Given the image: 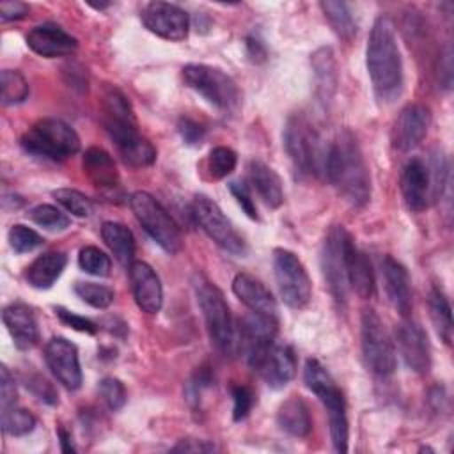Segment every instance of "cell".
I'll list each match as a JSON object with an SVG mask.
<instances>
[{
  "mask_svg": "<svg viewBox=\"0 0 454 454\" xmlns=\"http://www.w3.org/2000/svg\"><path fill=\"white\" fill-rule=\"evenodd\" d=\"M30 7L25 2H18V0H11V2H2L0 4V20L2 21H14V20H21L28 14Z\"/></svg>",
  "mask_w": 454,
  "mask_h": 454,
  "instance_id": "cell-51",
  "label": "cell"
},
{
  "mask_svg": "<svg viewBox=\"0 0 454 454\" xmlns=\"http://www.w3.org/2000/svg\"><path fill=\"white\" fill-rule=\"evenodd\" d=\"M133 298L145 314L160 312L163 305V287L156 271L144 261H133L128 266Z\"/></svg>",
  "mask_w": 454,
  "mask_h": 454,
  "instance_id": "cell-19",
  "label": "cell"
},
{
  "mask_svg": "<svg viewBox=\"0 0 454 454\" xmlns=\"http://www.w3.org/2000/svg\"><path fill=\"white\" fill-rule=\"evenodd\" d=\"M35 417L23 408L2 410V429L9 436H25L35 429Z\"/></svg>",
  "mask_w": 454,
  "mask_h": 454,
  "instance_id": "cell-36",
  "label": "cell"
},
{
  "mask_svg": "<svg viewBox=\"0 0 454 454\" xmlns=\"http://www.w3.org/2000/svg\"><path fill=\"white\" fill-rule=\"evenodd\" d=\"M238 154L225 145H218L211 149L207 156V170L213 179H223L236 168Z\"/></svg>",
  "mask_w": 454,
  "mask_h": 454,
  "instance_id": "cell-39",
  "label": "cell"
},
{
  "mask_svg": "<svg viewBox=\"0 0 454 454\" xmlns=\"http://www.w3.org/2000/svg\"><path fill=\"white\" fill-rule=\"evenodd\" d=\"M16 397H18V392H16L14 378L9 372V369L2 364V367H0V406H2V410L14 406Z\"/></svg>",
  "mask_w": 454,
  "mask_h": 454,
  "instance_id": "cell-49",
  "label": "cell"
},
{
  "mask_svg": "<svg viewBox=\"0 0 454 454\" xmlns=\"http://www.w3.org/2000/svg\"><path fill=\"white\" fill-rule=\"evenodd\" d=\"M89 5H90V7H94V9H99V11H101V9H105V7H108V5H110V4H89Z\"/></svg>",
  "mask_w": 454,
  "mask_h": 454,
  "instance_id": "cell-56",
  "label": "cell"
},
{
  "mask_svg": "<svg viewBox=\"0 0 454 454\" xmlns=\"http://www.w3.org/2000/svg\"><path fill=\"white\" fill-rule=\"evenodd\" d=\"M51 195L67 213H71L78 218H85L92 213L90 199L74 188H57Z\"/></svg>",
  "mask_w": 454,
  "mask_h": 454,
  "instance_id": "cell-37",
  "label": "cell"
},
{
  "mask_svg": "<svg viewBox=\"0 0 454 454\" xmlns=\"http://www.w3.org/2000/svg\"><path fill=\"white\" fill-rule=\"evenodd\" d=\"M381 275L390 303L403 317H408L413 309V294L408 270L392 255H385L381 259Z\"/></svg>",
  "mask_w": 454,
  "mask_h": 454,
  "instance_id": "cell-22",
  "label": "cell"
},
{
  "mask_svg": "<svg viewBox=\"0 0 454 454\" xmlns=\"http://www.w3.org/2000/svg\"><path fill=\"white\" fill-rule=\"evenodd\" d=\"M193 289L211 342L220 353L232 355L236 349V333L223 293L202 275H197Z\"/></svg>",
  "mask_w": 454,
  "mask_h": 454,
  "instance_id": "cell-4",
  "label": "cell"
},
{
  "mask_svg": "<svg viewBox=\"0 0 454 454\" xmlns=\"http://www.w3.org/2000/svg\"><path fill=\"white\" fill-rule=\"evenodd\" d=\"M83 174L99 190H114L119 184V174L114 158L101 147H89L82 160Z\"/></svg>",
  "mask_w": 454,
  "mask_h": 454,
  "instance_id": "cell-28",
  "label": "cell"
},
{
  "mask_svg": "<svg viewBox=\"0 0 454 454\" xmlns=\"http://www.w3.org/2000/svg\"><path fill=\"white\" fill-rule=\"evenodd\" d=\"M213 383V374L207 367H202L199 369L192 380L186 383V399L190 404H199L200 401V395L206 388H209Z\"/></svg>",
  "mask_w": 454,
  "mask_h": 454,
  "instance_id": "cell-45",
  "label": "cell"
},
{
  "mask_svg": "<svg viewBox=\"0 0 454 454\" xmlns=\"http://www.w3.org/2000/svg\"><path fill=\"white\" fill-rule=\"evenodd\" d=\"M231 392H232V403H234V406H232V419L236 422L245 420L248 417L252 406H254V394L245 385H234L231 388Z\"/></svg>",
  "mask_w": 454,
  "mask_h": 454,
  "instance_id": "cell-44",
  "label": "cell"
},
{
  "mask_svg": "<svg viewBox=\"0 0 454 454\" xmlns=\"http://www.w3.org/2000/svg\"><path fill=\"white\" fill-rule=\"evenodd\" d=\"M427 305H429V316L438 337L449 346L452 342V330H454L449 298L440 287H433L427 298Z\"/></svg>",
  "mask_w": 454,
  "mask_h": 454,
  "instance_id": "cell-34",
  "label": "cell"
},
{
  "mask_svg": "<svg viewBox=\"0 0 454 454\" xmlns=\"http://www.w3.org/2000/svg\"><path fill=\"white\" fill-rule=\"evenodd\" d=\"M9 245L16 254H27L35 250L37 247L43 245V238L41 234H37L34 229L23 225V223H16L9 229Z\"/></svg>",
  "mask_w": 454,
  "mask_h": 454,
  "instance_id": "cell-42",
  "label": "cell"
},
{
  "mask_svg": "<svg viewBox=\"0 0 454 454\" xmlns=\"http://www.w3.org/2000/svg\"><path fill=\"white\" fill-rule=\"evenodd\" d=\"M273 275L284 303L291 309H303L312 296V284L303 262L286 248L273 250Z\"/></svg>",
  "mask_w": 454,
  "mask_h": 454,
  "instance_id": "cell-10",
  "label": "cell"
},
{
  "mask_svg": "<svg viewBox=\"0 0 454 454\" xmlns=\"http://www.w3.org/2000/svg\"><path fill=\"white\" fill-rule=\"evenodd\" d=\"M74 293L78 294V298H82L87 305L94 309H106L115 298L114 291L108 286L96 282H76Z\"/></svg>",
  "mask_w": 454,
  "mask_h": 454,
  "instance_id": "cell-40",
  "label": "cell"
},
{
  "mask_svg": "<svg viewBox=\"0 0 454 454\" xmlns=\"http://www.w3.org/2000/svg\"><path fill=\"white\" fill-rule=\"evenodd\" d=\"M101 238L122 266H129L133 262L135 238L126 225L119 222H105L101 225Z\"/></svg>",
  "mask_w": 454,
  "mask_h": 454,
  "instance_id": "cell-32",
  "label": "cell"
},
{
  "mask_svg": "<svg viewBox=\"0 0 454 454\" xmlns=\"http://www.w3.org/2000/svg\"><path fill=\"white\" fill-rule=\"evenodd\" d=\"M184 83L200 94L209 105L223 112H234L239 106V90L236 82L218 67L207 64H188L183 67Z\"/></svg>",
  "mask_w": 454,
  "mask_h": 454,
  "instance_id": "cell-8",
  "label": "cell"
},
{
  "mask_svg": "<svg viewBox=\"0 0 454 454\" xmlns=\"http://www.w3.org/2000/svg\"><path fill=\"white\" fill-rule=\"evenodd\" d=\"M247 360L271 388L286 387L296 372V356L287 344L271 342L270 346L248 355Z\"/></svg>",
  "mask_w": 454,
  "mask_h": 454,
  "instance_id": "cell-14",
  "label": "cell"
},
{
  "mask_svg": "<svg viewBox=\"0 0 454 454\" xmlns=\"http://www.w3.org/2000/svg\"><path fill=\"white\" fill-rule=\"evenodd\" d=\"M172 450H184V452H209L215 450L213 443H206L204 440H181Z\"/></svg>",
  "mask_w": 454,
  "mask_h": 454,
  "instance_id": "cell-53",
  "label": "cell"
},
{
  "mask_svg": "<svg viewBox=\"0 0 454 454\" xmlns=\"http://www.w3.org/2000/svg\"><path fill=\"white\" fill-rule=\"evenodd\" d=\"M325 174L339 193L355 207L371 199V174L364 153L349 129H342L326 147Z\"/></svg>",
  "mask_w": 454,
  "mask_h": 454,
  "instance_id": "cell-1",
  "label": "cell"
},
{
  "mask_svg": "<svg viewBox=\"0 0 454 454\" xmlns=\"http://www.w3.org/2000/svg\"><path fill=\"white\" fill-rule=\"evenodd\" d=\"M103 126L126 165L142 168L154 163L156 149L144 135H140L137 119H103Z\"/></svg>",
  "mask_w": 454,
  "mask_h": 454,
  "instance_id": "cell-13",
  "label": "cell"
},
{
  "mask_svg": "<svg viewBox=\"0 0 454 454\" xmlns=\"http://www.w3.org/2000/svg\"><path fill=\"white\" fill-rule=\"evenodd\" d=\"M348 231L342 225H333L323 243L321 250V270L328 291L339 310L346 309L348 303V277L344 262V238Z\"/></svg>",
  "mask_w": 454,
  "mask_h": 454,
  "instance_id": "cell-12",
  "label": "cell"
},
{
  "mask_svg": "<svg viewBox=\"0 0 454 454\" xmlns=\"http://www.w3.org/2000/svg\"><path fill=\"white\" fill-rule=\"evenodd\" d=\"M78 264L80 268L94 277H106L112 270V261L110 257L99 250L98 247H83L78 254Z\"/></svg>",
  "mask_w": 454,
  "mask_h": 454,
  "instance_id": "cell-38",
  "label": "cell"
},
{
  "mask_svg": "<svg viewBox=\"0 0 454 454\" xmlns=\"http://www.w3.org/2000/svg\"><path fill=\"white\" fill-rule=\"evenodd\" d=\"M303 380L310 392L317 395L328 413V426L332 445L335 452L348 450V438H349V422L346 413V401L340 388L335 385L330 372L325 369L321 362L316 358H309L303 369Z\"/></svg>",
  "mask_w": 454,
  "mask_h": 454,
  "instance_id": "cell-3",
  "label": "cell"
},
{
  "mask_svg": "<svg viewBox=\"0 0 454 454\" xmlns=\"http://www.w3.org/2000/svg\"><path fill=\"white\" fill-rule=\"evenodd\" d=\"M245 44H247V53H248L250 60L262 62L266 59V48H264V44L259 39L250 35V37H247Z\"/></svg>",
  "mask_w": 454,
  "mask_h": 454,
  "instance_id": "cell-54",
  "label": "cell"
},
{
  "mask_svg": "<svg viewBox=\"0 0 454 454\" xmlns=\"http://www.w3.org/2000/svg\"><path fill=\"white\" fill-rule=\"evenodd\" d=\"M66 262H67L66 254L57 250L44 252L28 264L25 271V280L34 289H48L62 275Z\"/></svg>",
  "mask_w": 454,
  "mask_h": 454,
  "instance_id": "cell-30",
  "label": "cell"
},
{
  "mask_svg": "<svg viewBox=\"0 0 454 454\" xmlns=\"http://www.w3.org/2000/svg\"><path fill=\"white\" fill-rule=\"evenodd\" d=\"M317 101L328 108L337 90V62L330 46H321L310 55Z\"/></svg>",
  "mask_w": 454,
  "mask_h": 454,
  "instance_id": "cell-26",
  "label": "cell"
},
{
  "mask_svg": "<svg viewBox=\"0 0 454 454\" xmlns=\"http://www.w3.org/2000/svg\"><path fill=\"white\" fill-rule=\"evenodd\" d=\"M395 344L408 369L419 374H426L429 371L431 348H429L427 333L422 330L420 325L404 317L395 326Z\"/></svg>",
  "mask_w": 454,
  "mask_h": 454,
  "instance_id": "cell-18",
  "label": "cell"
},
{
  "mask_svg": "<svg viewBox=\"0 0 454 454\" xmlns=\"http://www.w3.org/2000/svg\"><path fill=\"white\" fill-rule=\"evenodd\" d=\"M0 87H2V105H20L28 98V82L16 69H4L0 73Z\"/></svg>",
  "mask_w": 454,
  "mask_h": 454,
  "instance_id": "cell-35",
  "label": "cell"
},
{
  "mask_svg": "<svg viewBox=\"0 0 454 454\" xmlns=\"http://www.w3.org/2000/svg\"><path fill=\"white\" fill-rule=\"evenodd\" d=\"M344 262H346V277H348L349 287L360 298H371L376 289L372 266L367 254L355 245L349 232L344 238Z\"/></svg>",
  "mask_w": 454,
  "mask_h": 454,
  "instance_id": "cell-23",
  "label": "cell"
},
{
  "mask_svg": "<svg viewBox=\"0 0 454 454\" xmlns=\"http://www.w3.org/2000/svg\"><path fill=\"white\" fill-rule=\"evenodd\" d=\"M277 326H278L277 317L273 316H266L252 310L250 314L243 316L239 319V340L247 356L275 342Z\"/></svg>",
  "mask_w": 454,
  "mask_h": 454,
  "instance_id": "cell-25",
  "label": "cell"
},
{
  "mask_svg": "<svg viewBox=\"0 0 454 454\" xmlns=\"http://www.w3.org/2000/svg\"><path fill=\"white\" fill-rule=\"evenodd\" d=\"M326 21L330 23V27L333 28V32L344 39V41H351L356 35V20L351 12L349 4L346 2H339V0H326L319 4Z\"/></svg>",
  "mask_w": 454,
  "mask_h": 454,
  "instance_id": "cell-33",
  "label": "cell"
},
{
  "mask_svg": "<svg viewBox=\"0 0 454 454\" xmlns=\"http://www.w3.org/2000/svg\"><path fill=\"white\" fill-rule=\"evenodd\" d=\"M59 442H60V450L62 452H74V447H73V442H71V434L66 431V429H59Z\"/></svg>",
  "mask_w": 454,
  "mask_h": 454,
  "instance_id": "cell-55",
  "label": "cell"
},
{
  "mask_svg": "<svg viewBox=\"0 0 454 454\" xmlns=\"http://www.w3.org/2000/svg\"><path fill=\"white\" fill-rule=\"evenodd\" d=\"M98 394L101 397V401L106 404L108 410L117 411L124 406L128 394H126V387L121 380L114 378V376H106L99 381L98 385Z\"/></svg>",
  "mask_w": 454,
  "mask_h": 454,
  "instance_id": "cell-43",
  "label": "cell"
},
{
  "mask_svg": "<svg viewBox=\"0 0 454 454\" xmlns=\"http://www.w3.org/2000/svg\"><path fill=\"white\" fill-rule=\"evenodd\" d=\"M229 190H231V193H232V197L236 199V202L241 206V209L245 211V215L248 216V218H252V220H257L259 216H257V207H255V202H254V199H252V195H250V190H248V186L245 184V183H241V181H231L229 183Z\"/></svg>",
  "mask_w": 454,
  "mask_h": 454,
  "instance_id": "cell-46",
  "label": "cell"
},
{
  "mask_svg": "<svg viewBox=\"0 0 454 454\" xmlns=\"http://www.w3.org/2000/svg\"><path fill=\"white\" fill-rule=\"evenodd\" d=\"M278 427L296 438H305L312 431V419L307 403L300 395L287 397L277 411Z\"/></svg>",
  "mask_w": 454,
  "mask_h": 454,
  "instance_id": "cell-31",
  "label": "cell"
},
{
  "mask_svg": "<svg viewBox=\"0 0 454 454\" xmlns=\"http://www.w3.org/2000/svg\"><path fill=\"white\" fill-rule=\"evenodd\" d=\"M2 321L11 333L14 346L21 351L32 349L39 340V328L32 309L25 303H11L2 312Z\"/></svg>",
  "mask_w": 454,
  "mask_h": 454,
  "instance_id": "cell-24",
  "label": "cell"
},
{
  "mask_svg": "<svg viewBox=\"0 0 454 454\" xmlns=\"http://www.w3.org/2000/svg\"><path fill=\"white\" fill-rule=\"evenodd\" d=\"M44 360L51 374L67 390H76L82 385V367L76 346L66 337H53L44 348Z\"/></svg>",
  "mask_w": 454,
  "mask_h": 454,
  "instance_id": "cell-17",
  "label": "cell"
},
{
  "mask_svg": "<svg viewBox=\"0 0 454 454\" xmlns=\"http://www.w3.org/2000/svg\"><path fill=\"white\" fill-rule=\"evenodd\" d=\"M20 144L27 153L53 161H62L80 151L78 133L57 117H44L34 122L21 135Z\"/></svg>",
  "mask_w": 454,
  "mask_h": 454,
  "instance_id": "cell-5",
  "label": "cell"
},
{
  "mask_svg": "<svg viewBox=\"0 0 454 454\" xmlns=\"http://www.w3.org/2000/svg\"><path fill=\"white\" fill-rule=\"evenodd\" d=\"M431 126V110L424 103H410L406 105L394 121L392 126V145L401 151L408 153L415 149Z\"/></svg>",
  "mask_w": 454,
  "mask_h": 454,
  "instance_id": "cell-16",
  "label": "cell"
},
{
  "mask_svg": "<svg viewBox=\"0 0 454 454\" xmlns=\"http://www.w3.org/2000/svg\"><path fill=\"white\" fill-rule=\"evenodd\" d=\"M232 293L252 312L277 317V301L271 291L259 278L248 273H238L232 280Z\"/></svg>",
  "mask_w": 454,
  "mask_h": 454,
  "instance_id": "cell-27",
  "label": "cell"
},
{
  "mask_svg": "<svg viewBox=\"0 0 454 454\" xmlns=\"http://www.w3.org/2000/svg\"><path fill=\"white\" fill-rule=\"evenodd\" d=\"M192 215L200 229L225 252L232 255H245L247 243L225 216L220 206L206 195H195L192 202Z\"/></svg>",
  "mask_w": 454,
  "mask_h": 454,
  "instance_id": "cell-11",
  "label": "cell"
},
{
  "mask_svg": "<svg viewBox=\"0 0 454 454\" xmlns=\"http://www.w3.org/2000/svg\"><path fill=\"white\" fill-rule=\"evenodd\" d=\"M30 220L48 231H64L69 225V216L51 204H39L30 209Z\"/></svg>",
  "mask_w": 454,
  "mask_h": 454,
  "instance_id": "cell-41",
  "label": "cell"
},
{
  "mask_svg": "<svg viewBox=\"0 0 454 454\" xmlns=\"http://www.w3.org/2000/svg\"><path fill=\"white\" fill-rule=\"evenodd\" d=\"M142 23L153 34L167 41H183L188 35L190 16L170 2H149L142 9Z\"/></svg>",
  "mask_w": 454,
  "mask_h": 454,
  "instance_id": "cell-15",
  "label": "cell"
},
{
  "mask_svg": "<svg viewBox=\"0 0 454 454\" xmlns=\"http://www.w3.org/2000/svg\"><path fill=\"white\" fill-rule=\"evenodd\" d=\"M248 176L254 190L268 207H280L284 202V188L278 174L261 160H252L248 165Z\"/></svg>",
  "mask_w": 454,
  "mask_h": 454,
  "instance_id": "cell-29",
  "label": "cell"
},
{
  "mask_svg": "<svg viewBox=\"0 0 454 454\" xmlns=\"http://www.w3.org/2000/svg\"><path fill=\"white\" fill-rule=\"evenodd\" d=\"M362 353L369 371L380 378H387L395 371V349L392 339L372 309L362 312L360 321Z\"/></svg>",
  "mask_w": 454,
  "mask_h": 454,
  "instance_id": "cell-9",
  "label": "cell"
},
{
  "mask_svg": "<svg viewBox=\"0 0 454 454\" xmlns=\"http://www.w3.org/2000/svg\"><path fill=\"white\" fill-rule=\"evenodd\" d=\"M55 314L59 316V319H60L64 325L71 326L73 330L85 332V333H96V332H98V325H96L94 321H90V319H87V317H83V316H78V314H74V312H69V310H66L64 307H55Z\"/></svg>",
  "mask_w": 454,
  "mask_h": 454,
  "instance_id": "cell-47",
  "label": "cell"
},
{
  "mask_svg": "<svg viewBox=\"0 0 454 454\" xmlns=\"http://www.w3.org/2000/svg\"><path fill=\"white\" fill-rule=\"evenodd\" d=\"M129 206L144 227V231L168 254H177L183 248V236L179 225L168 211L147 192H135L129 197Z\"/></svg>",
  "mask_w": 454,
  "mask_h": 454,
  "instance_id": "cell-7",
  "label": "cell"
},
{
  "mask_svg": "<svg viewBox=\"0 0 454 454\" xmlns=\"http://www.w3.org/2000/svg\"><path fill=\"white\" fill-rule=\"evenodd\" d=\"M401 193L411 211H422L433 199L429 165L420 158H411L401 172Z\"/></svg>",
  "mask_w": 454,
  "mask_h": 454,
  "instance_id": "cell-20",
  "label": "cell"
},
{
  "mask_svg": "<svg viewBox=\"0 0 454 454\" xmlns=\"http://www.w3.org/2000/svg\"><path fill=\"white\" fill-rule=\"evenodd\" d=\"M438 80L445 89H450L452 83V50L450 44H447L440 57V67H438Z\"/></svg>",
  "mask_w": 454,
  "mask_h": 454,
  "instance_id": "cell-52",
  "label": "cell"
},
{
  "mask_svg": "<svg viewBox=\"0 0 454 454\" xmlns=\"http://www.w3.org/2000/svg\"><path fill=\"white\" fill-rule=\"evenodd\" d=\"M27 44L34 53L46 59L67 57L78 48V41L62 27L53 23H43L34 27L27 34Z\"/></svg>",
  "mask_w": 454,
  "mask_h": 454,
  "instance_id": "cell-21",
  "label": "cell"
},
{
  "mask_svg": "<svg viewBox=\"0 0 454 454\" xmlns=\"http://www.w3.org/2000/svg\"><path fill=\"white\" fill-rule=\"evenodd\" d=\"M284 147L294 168L303 176H319L325 172L326 149L321 137L303 114H294L284 128Z\"/></svg>",
  "mask_w": 454,
  "mask_h": 454,
  "instance_id": "cell-6",
  "label": "cell"
},
{
  "mask_svg": "<svg viewBox=\"0 0 454 454\" xmlns=\"http://www.w3.org/2000/svg\"><path fill=\"white\" fill-rule=\"evenodd\" d=\"M365 62L376 98L383 103L394 101L403 89V60L394 23L387 16H380L372 23Z\"/></svg>",
  "mask_w": 454,
  "mask_h": 454,
  "instance_id": "cell-2",
  "label": "cell"
},
{
  "mask_svg": "<svg viewBox=\"0 0 454 454\" xmlns=\"http://www.w3.org/2000/svg\"><path fill=\"white\" fill-rule=\"evenodd\" d=\"M177 129H179L181 138L188 145L202 144L204 135H206V129L197 121H193L192 117H181L179 122H177Z\"/></svg>",
  "mask_w": 454,
  "mask_h": 454,
  "instance_id": "cell-48",
  "label": "cell"
},
{
  "mask_svg": "<svg viewBox=\"0 0 454 454\" xmlns=\"http://www.w3.org/2000/svg\"><path fill=\"white\" fill-rule=\"evenodd\" d=\"M27 387H28L41 401H44L46 404H57V403H59V395H57L55 388L51 387V383H50L46 378H43V376H39V374H34V376H30V378L27 380Z\"/></svg>",
  "mask_w": 454,
  "mask_h": 454,
  "instance_id": "cell-50",
  "label": "cell"
}]
</instances>
